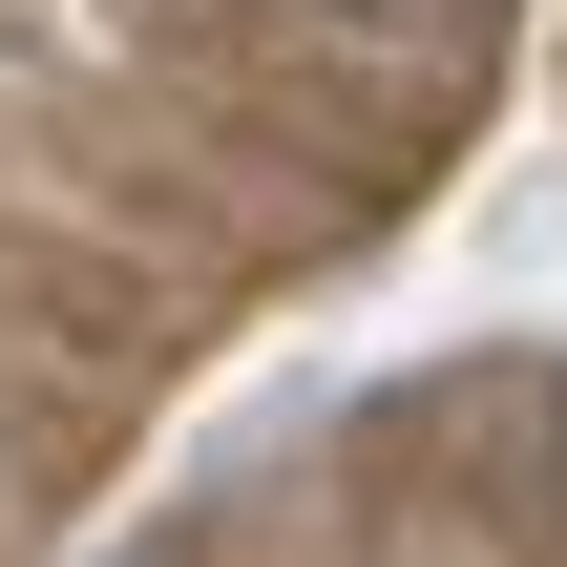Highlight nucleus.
I'll return each mask as SVG.
<instances>
[{"instance_id":"1","label":"nucleus","mask_w":567,"mask_h":567,"mask_svg":"<svg viewBox=\"0 0 567 567\" xmlns=\"http://www.w3.org/2000/svg\"><path fill=\"white\" fill-rule=\"evenodd\" d=\"M337 21H442V0H337Z\"/></svg>"}]
</instances>
